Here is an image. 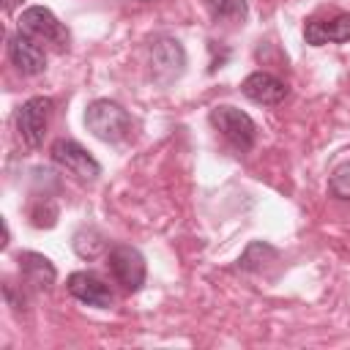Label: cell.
I'll list each match as a JSON object with an SVG mask.
<instances>
[{"label": "cell", "mask_w": 350, "mask_h": 350, "mask_svg": "<svg viewBox=\"0 0 350 350\" xmlns=\"http://www.w3.org/2000/svg\"><path fill=\"white\" fill-rule=\"evenodd\" d=\"M8 60L25 77L44 74V68H46V55H44L41 41L30 38L22 30H16L14 36H8Z\"/></svg>", "instance_id": "obj_8"}, {"label": "cell", "mask_w": 350, "mask_h": 350, "mask_svg": "<svg viewBox=\"0 0 350 350\" xmlns=\"http://www.w3.org/2000/svg\"><path fill=\"white\" fill-rule=\"evenodd\" d=\"M304 38L312 46L345 44L350 38V14L336 11L334 16H309L304 25Z\"/></svg>", "instance_id": "obj_9"}, {"label": "cell", "mask_w": 350, "mask_h": 350, "mask_svg": "<svg viewBox=\"0 0 350 350\" xmlns=\"http://www.w3.org/2000/svg\"><path fill=\"white\" fill-rule=\"evenodd\" d=\"M30 221H33L36 227H52V224L57 221V208H55V205L46 208V205L38 202V205L30 211Z\"/></svg>", "instance_id": "obj_17"}, {"label": "cell", "mask_w": 350, "mask_h": 350, "mask_svg": "<svg viewBox=\"0 0 350 350\" xmlns=\"http://www.w3.org/2000/svg\"><path fill=\"white\" fill-rule=\"evenodd\" d=\"M328 191L336 200H350V161L334 167L331 178H328Z\"/></svg>", "instance_id": "obj_16"}, {"label": "cell", "mask_w": 350, "mask_h": 350, "mask_svg": "<svg viewBox=\"0 0 350 350\" xmlns=\"http://www.w3.org/2000/svg\"><path fill=\"white\" fill-rule=\"evenodd\" d=\"M205 8L211 14V19L224 22V19H243L249 5L246 0H205Z\"/></svg>", "instance_id": "obj_15"}, {"label": "cell", "mask_w": 350, "mask_h": 350, "mask_svg": "<svg viewBox=\"0 0 350 350\" xmlns=\"http://www.w3.org/2000/svg\"><path fill=\"white\" fill-rule=\"evenodd\" d=\"M66 287H68V293H71L77 301H82V304H88V306L109 309V306L115 304V295H112L109 284H107L104 279H98L96 273H90V271H74V273L68 276Z\"/></svg>", "instance_id": "obj_10"}, {"label": "cell", "mask_w": 350, "mask_h": 350, "mask_svg": "<svg viewBox=\"0 0 350 350\" xmlns=\"http://www.w3.org/2000/svg\"><path fill=\"white\" fill-rule=\"evenodd\" d=\"M268 260H276V249L268 246V243H262V241H254V243H249V249L241 254L238 268H241V271H262V265H265Z\"/></svg>", "instance_id": "obj_14"}, {"label": "cell", "mask_w": 350, "mask_h": 350, "mask_svg": "<svg viewBox=\"0 0 350 350\" xmlns=\"http://www.w3.org/2000/svg\"><path fill=\"white\" fill-rule=\"evenodd\" d=\"M88 131L101 142H123L131 134V115L109 98H96L85 109Z\"/></svg>", "instance_id": "obj_1"}, {"label": "cell", "mask_w": 350, "mask_h": 350, "mask_svg": "<svg viewBox=\"0 0 350 350\" xmlns=\"http://www.w3.org/2000/svg\"><path fill=\"white\" fill-rule=\"evenodd\" d=\"M107 268H109L112 279L126 293L142 290L145 276H148V265H145L142 252L134 249V246H129V243H120V246H115V249L107 252Z\"/></svg>", "instance_id": "obj_6"}, {"label": "cell", "mask_w": 350, "mask_h": 350, "mask_svg": "<svg viewBox=\"0 0 350 350\" xmlns=\"http://www.w3.org/2000/svg\"><path fill=\"white\" fill-rule=\"evenodd\" d=\"M19 30L27 33L30 38L41 41V44H44V41L52 44L57 52L68 49V41H71L68 27H66L49 8H44V5H30V8H25V11L19 14Z\"/></svg>", "instance_id": "obj_2"}, {"label": "cell", "mask_w": 350, "mask_h": 350, "mask_svg": "<svg viewBox=\"0 0 350 350\" xmlns=\"http://www.w3.org/2000/svg\"><path fill=\"white\" fill-rule=\"evenodd\" d=\"M74 252L82 257V260H98L104 252H107V238L101 230L96 227H79L74 232V241H71Z\"/></svg>", "instance_id": "obj_13"}, {"label": "cell", "mask_w": 350, "mask_h": 350, "mask_svg": "<svg viewBox=\"0 0 350 350\" xmlns=\"http://www.w3.org/2000/svg\"><path fill=\"white\" fill-rule=\"evenodd\" d=\"M16 3H19V0H3V8H5V11H14Z\"/></svg>", "instance_id": "obj_18"}, {"label": "cell", "mask_w": 350, "mask_h": 350, "mask_svg": "<svg viewBox=\"0 0 350 350\" xmlns=\"http://www.w3.org/2000/svg\"><path fill=\"white\" fill-rule=\"evenodd\" d=\"M55 101L49 96H33L27 101L19 104L14 123H16V134L27 148H38L44 142L46 126H49V115H52Z\"/></svg>", "instance_id": "obj_5"}, {"label": "cell", "mask_w": 350, "mask_h": 350, "mask_svg": "<svg viewBox=\"0 0 350 350\" xmlns=\"http://www.w3.org/2000/svg\"><path fill=\"white\" fill-rule=\"evenodd\" d=\"M211 123L238 150H249L257 139V123L243 109H238L232 104H216L211 109Z\"/></svg>", "instance_id": "obj_3"}, {"label": "cell", "mask_w": 350, "mask_h": 350, "mask_svg": "<svg viewBox=\"0 0 350 350\" xmlns=\"http://www.w3.org/2000/svg\"><path fill=\"white\" fill-rule=\"evenodd\" d=\"M49 156L57 167H63L66 172H71L77 180H96L101 175V164L77 142V139H55L52 148H49Z\"/></svg>", "instance_id": "obj_7"}, {"label": "cell", "mask_w": 350, "mask_h": 350, "mask_svg": "<svg viewBox=\"0 0 350 350\" xmlns=\"http://www.w3.org/2000/svg\"><path fill=\"white\" fill-rule=\"evenodd\" d=\"M137 3H150V0H137Z\"/></svg>", "instance_id": "obj_19"}, {"label": "cell", "mask_w": 350, "mask_h": 350, "mask_svg": "<svg viewBox=\"0 0 350 350\" xmlns=\"http://www.w3.org/2000/svg\"><path fill=\"white\" fill-rule=\"evenodd\" d=\"M241 93L254 104L276 107V104H282L287 98V85L279 77L268 74V71H254L241 82Z\"/></svg>", "instance_id": "obj_11"}, {"label": "cell", "mask_w": 350, "mask_h": 350, "mask_svg": "<svg viewBox=\"0 0 350 350\" xmlns=\"http://www.w3.org/2000/svg\"><path fill=\"white\" fill-rule=\"evenodd\" d=\"M16 262H19V273H22V282L36 290V293H46L52 290L55 279H57V271L52 265L49 257L38 254V252H19L16 254Z\"/></svg>", "instance_id": "obj_12"}, {"label": "cell", "mask_w": 350, "mask_h": 350, "mask_svg": "<svg viewBox=\"0 0 350 350\" xmlns=\"http://www.w3.org/2000/svg\"><path fill=\"white\" fill-rule=\"evenodd\" d=\"M150 77L156 85L167 88L172 85L183 71H186V49L178 38L170 36H159L150 44Z\"/></svg>", "instance_id": "obj_4"}]
</instances>
